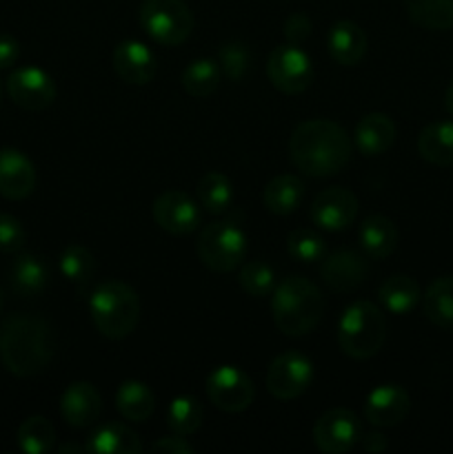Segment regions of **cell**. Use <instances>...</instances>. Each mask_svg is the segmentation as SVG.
Returning <instances> with one entry per match:
<instances>
[{
	"label": "cell",
	"mask_w": 453,
	"mask_h": 454,
	"mask_svg": "<svg viewBox=\"0 0 453 454\" xmlns=\"http://www.w3.org/2000/svg\"><path fill=\"white\" fill-rule=\"evenodd\" d=\"M154 220L171 235H187L198 229L200 208L185 191H164L154 202Z\"/></svg>",
	"instance_id": "5bb4252c"
},
{
	"label": "cell",
	"mask_w": 453,
	"mask_h": 454,
	"mask_svg": "<svg viewBox=\"0 0 453 454\" xmlns=\"http://www.w3.org/2000/svg\"><path fill=\"white\" fill-rule=\"evenodd\" d=\"M114 69L127 84H147L155 75L158 62L145 43L124 40L114 49Z\"/></svg>",
	"instance_id": "d6986e66"
},
{
	"label": "cell",
	"mask_w": 453,
	"mask_h": 454,
	"mask_svg": "<svg viewBox=\"0 0 453 454\" xmlns=\"http://www.w3.org/2000/svg\"><path fill=\"white\" fill-rule=\"evenodd\" d=\"M302 195H305V184H302L300 177L284 173V176L274 177L265 186L262 204L266 207V211L275 213V215H289V213H293L300 207Z\"/></svg>",
	"instance_id": "484cf974"
},
{
	"label": "cell",
	"mask_w": 453,
	"mask_h": 454,
	"mask_svg": "<svg viewBox=\"0 0 453 454\" xmlns=\"http://www.w3.org/2000/svg\"><path fill=\"white\" fill-rule=\"evenodd\" d=\"M115 408L129 421H147L155 411V397L147 384L127 380L115 390Z\"/></svg>",
	"instance_id": "4316f807"
},
{
	"label": "cell",
	"mask_w": 453,
	"mask_h": 454,
	"mask_svg": "<svg viewBox=\"0 0 453 454\" xmlns=\"http://www.w3.org/2000/svg\"><path fill=\"white\" fill-rule=\"evenodd\" d=\"M360 442H362L364 452H382L386 450V439L382 437L380 433H367V434H360Z\"/></svg>",
	"instance_id": "7bdbcfd3"
},
{
	"label": "cell",
	"mask_w": 453,
	"mask_h": 454,
	"mask_svg": "<svg viewBox=\"0 0 453 454\" xmlns=\"http://www.w3.org/2000/svg\"><path fill=\"white\" fill-rule=\"evenodd\" d=\"M327 47L338 65L355 67L367 53V35L355 22L340 20L329 29Z\"/></svg>",
	"instance_id": "ffe728a7"
},
{
	"label": "cell",
	"mask_w": 453,
	"mask_h": 454,
	"mask_svg": "<svg viewBox=\"0 0 453 454\" xmlns=\"http://www.w3.org/2000/svg\"><path fill=\"white\" fill-rule=\"evenodd\" d=\"M203 424V406L195 397L189 395H180L169 403L167 411V426L173 434L180 437H189Z\"/></svg>",
	"instance_id": "836d02e7"
},
{
	"label": "cell",
	"mask_w": 453,
	"mask_h": 454,
	"mask_svg": "<svg viewBox=\"0 0 453 454\" xmlns=\"http://www.w3.org/2000/svg\"><path fill=\"white\" fill-rule=\"evenodd\" d=\"M378 295H380L382 306H385V309L393 315L411 313V310L416 309L422 300L420 286H417L416 279L409 278V275H400V273L386 278L385 282H382Z\"/></svg>",
	"instance_id": "83f0119b"
},
{
	"label": "cell",
	"mask_w": 453,
	"mask_h": 454,
	"mask_svg": "<svg viewBox=\"0 0 453 454\" xmlns=\"http://www.w3.org/2000/svg\"><path fill=\"white\" fill-rule=\"evenodd\" d=\"M284 35L291 44H302L311 35V20L306 13H291L284 22Z\"/></svg>",
	"instance_id": "ab89813d"
},
{
	"label": "cell",
	"mask_w": 453,
	"mask_h": 454,
	"mask_svg": "<svg viewBox=\"0 0 453 454\" xmlns=\"http://www.w3.org/2000/svg\"><path fill=\"white\" fill-rule=\"evenodd\" d=\"M7 93L20 109L43 111L56 100V84L40 67H20L7 78Z\"/></svg>",
	"instance_id": "7c38bea8"
},
{
	"label": "cell",
	"mask_w": 453,
	"mask_h": 454,
	"mask_svg": "<svg viewBox=\"0 0 453 454\" xmlns=\"http://www.w3.org/2000/svg\"><path fill=\"white\" fill-rule=\"evenodd\" d=\"M411 411L409 393L398 384H382L369 393L364 403V417L376 428H391L407 419Z\"/></svg>",
	"instance_id": "9a60e30c"
},
{
	"label": "cell",
	"mask_w": 453,
	"mask_h": 454,
	"mask_svg": "<svg viewBox=\"0 0 453 454\" xmlns=\"http://www.w3.org/2000/svg\"><path fill=\"white\" fill-rule=\"evenodd\" d=\"M417 153L435 167H453V122H433L422 129Z\"/></svg>",
	"instance_id": "d4e9b609"
},
{
	"label": "cell",
	"mask_w": 453,
	"mask_h": 454,
	"mask_svg": "<svg viewBox=\"0 0 453 454\" xmlns=\"http://www.w3.org/2000/svg\"><path fill=\"white\" fill-rule=\"evenodd\" d=\"M444 105H447V111L453 115V80L447 89V98H444Z\"/></svg>",
	"instance_id": "ee69618b"
},
{
	"label": "cell",
	"mask_w": 453,
	"mask_h": 454,
	"mask_svg": "<svg viewBox=\"0 0 453 454\" xmlns=\"http://www.w3.org/2000/svg\"><path fill=\"white\" fill-rule=\"evenodd\" d=\"M60 415L74 428H89L102 415L100 393L89 381H74L60 397Z\"/></svg>",
	"instance_id": "e0dca14e"
},
{
	"label": "cell",
	"mask_w": 453,
	"mask_h": 454,
	"mask_svg": "<svg viewBox=\"0 0 453 454\" xmlns=\"http://www.w3.org/2000/svg\"><path fill=\"white\" fill-rule=\"evenodd\" d=\"M314 381V364L302 353L289 350L278 355L266 371V390L280 402L298 399Z\"/></svg>",
	"instance_id": "9c48e42d"
},
{
	"label": "cell",
	"mask_w": 453,
	"mask_h": 454,
	"mask_svg": "<svg viewBox=\"0 0 453 454\" xmlns=\"http://www.w3.org/2000/svg\"><path fill=\"white\" fill-rule=\"evenodd\" d=\"M3 304H4V293L3 288H0V310H3Z\"/></svg>",
	"instance_id": "bcb514c9"
},
{
	"label": "cell",
	"mask_w": 453,
	"mask_h": 454,
	"mask_svg": "<svg viewBox=\"0 0 453 454\" xmlns=\"http://www.w3.org/2000/svg\"><path fill=\"white\" fill-rule=\"evenodd\" d=\"M275 328L287 337H305L324 315V297L311 279L289 275L274 288L271 300Z\"/></svg>",
	"instance_id": "3957f363"
},
{
	"label": "cell",
	"mask_w": 453,
	"mask_h": 454,
	"mask_svg": "<svg viewBox=\"0 0 453 454\" xmlns=\"http://www.w3.org/2000/svg\"><path fill=\"white\" fill-rule=\"evenodd\" d=\"M56 355V335L47 319L13 313L0 326V359L16 377L40 375Z\"/></svg>",
	"instance_id": "6da1fadb"
},
{
	"label": "cell",
	"mask_w": 453,
	"mask_h": 454,
	"mask_svg": "<svg viewBox=\"0 0 453 454\" xmlns=\"http://www.w3.org/2000/svg\"><path fill=\"white\" fill-rule=\"evenodd\" d=\"M87 452L96 454H140L142 443L138 434L124 424L111 421V424L100 426L96 433L89 437Z\"/></svg>",
	"instance_id": "cb8c5ba5"
},
{
	"label": "cell",
	"mask_w": 453,
	"mask_h": 454,
	"mask_svg": "<svg viewBox=\"0 0 453 454\" xmlns=\"http://www.w3.org/2000/svg\"><path fill=\"white\" fill-rule=\"evenodd\" d=\"M395 142V124L385 114H367L355 127V146L364 155H382Z\"/></svg>",
	"instance_id": "44dd1931"
},
{
	"label": "cell",
	"mask_w": 453,
	"mask_h": 454,
	"mask_svg": "<svg viewBox=\"0 0 453 454\" xmlns=\"http://www.w3.org/2000/svg\"><path fill=\"white\" fill-rule=\"evenodd\" d=\"M25 247V229L13 215L0 213V253H18Z\"/></svg>",
	"instance_id": "f35d334b"
},
{
	"label": "cell",
	"mask_w": 453,
	"mask_h": 454,
	"mask_svg": "<svg viewBox=\"0 0 453 454\" xmlns=\"http://www.w3.org/2000/svg\"><path fill=\"white\" fill-rule=\"evenodd\" d=\"M222 69L218 62H213L211 58H198V60L189 62L187 69L182 71V87L189 96L194 98H207L220 84Z\"/></svg>",
	"instance_id": "4dcf8cb0"
},
{
	"label": "cell",
	"mask_w": 453,
	"mask_h": 454,
	"mask_svg": "<svg viewBox=\"0 0 453 454\" xmlns=\"http://www.w3.org/2000/svg\"><path fill=\"white\" fill-rule=\"evenodd\" d=\"M266 75L278 91L287 96L306 91L314 82V67L300 44H282L271 51L266 60Z\"/></svg>",
	"instance_id": "ba28073f"
},
{
	"label": "cell",
	"mask_w": 453,
	"mask_h": 454,
	"mask_svg": "<svg viewBox=\"0 0 453 454\" xmlns=\"http://www.w3.org/2000/svg\"><path fill=\"white\" fill-rule=\"evenodd\" d=\"M287 251L293 260L311 264L324 257V239L315 231L296 229L287 235Z\"/></svg>",
	"instance_id": "8d00e7d4"
},
{
	"label": "cell",
	"mask_w": 453,
	"mask_h": 454,
	"mask_svg": "<svg viewBox=\"0 0 453 454\" xmlns=\"http://www.w3.org/2000/svg\"><path fill=\"white\" fill-rule=\"evenodd\" d=\"M360 247L371 260H385L398 247V229L385 215H371L360 226Z\"/></svg>",
	"instance_id": "603a6c76"
},
{
	"label": "cell",
	"mask_w": 453,
	"mask_h": 454,
	"mask_svg": "<svg viewBox=\"0 0 453 454\" xmlns=\"http://www.w3.org/2000/svg\"><path fill=\"white\" fill-rule=\"evenodd\" d=\"M367 260L360 253L349 251V248H342V251L327 255L322 266H320V278L336 293L354 291V288H358L367 279Z\"/></svg>",
	"instance_id": "2e32d148"
},
{
	"label": "cell",
	"mask_w": 453,
	"mask_h": 454,
	"mask_svg": "<svg viewBox=\"0 0 453 454\" xmlns=\"http://www.w3.org/2000/svg\"><path fill=\"white\" fill-rule=\"evenodd\" d=\"M198 257L213 273H231L247 255V235L235 222L218 220L198 235Z\"/></svg>",
	"instance_id": "8992f818"
},
{
	"label": "cell",
	"mask_w": 453,
	"mask_h": 454,
	"mask_svg": "<svg viewBox=\"0 0 453 454\" xmlns=\"http://www.w3.org/2000/svg\"><path fill=\"white\" fill-rule=\"evenodd\" d=\"M20 56V44L16 38L7 34H0V69H7Z\"/></svg>",
	"instance_id": "b9f144b4"
},
{
	"label": "cell",
	"mask_w": 453,
	"mask_h": 454,
	"mask_svg": "<svg viewBox=\"0 0 453 454\" xmlns=\"http://www.w3.org/2000/svg\"><path fill=\"white\" fill-rule=\"evenodd\" d=\"M422 310L433 326L453 331V275L438 278L426 288Z\"/></svg>",
	"instance_id": "f1b7e54d"
},
{
	"label": "cell",
	"mask_w": 453,
	"mask_h": 454,
	"mask_svg": "<svg viewBox=\"0 0 453 454\" xmlns=\"http://www.w3.org/2000/svg\"><path fill=\"white\" fill-rule=\"evenodd\" d=\"M404 4L409 18L422 29H453V0H404Z\"/></svg>",
	"instance_id": "f546056e"
},
{
	"label": "cell",
	"mask_w": 453,
	"mask_h": 454,
	"mask_svg": "<svg viewBox=\"0 0 453 454\" xmlns=\"http://www.w3.org/2000/svg\"><path fill=\"white\" fill-rule=\"evenodd\" d=\"M358 417L346 408H331L314 426V443L324 454H342L349 452L360 442Z\"/></svg>",
	"instance_id": "8fae6325"
},
{
	"label": "cell",
	"mask_w": 453,
	"mask_h": 454,
	"mask_svg": "<svg viewBox=\"0 0 453 454\" xmlns=\"http://www.w3.org/2000/svg\"><path fill=\"white\" fill-rule=\"evenodd\" d=\"M289 155L298 171L306 176H336L351 160V137L333 120H306L291 133Z\"/></svg>",
	"instance_id": "7a4b0ae2"
},
{
	"label": "cell",
	"mask_w": 453,
	"mask_h": 454,
	"mask_svg": "<svg viewBox=\"0 0 453 454\" xmlns=\"http://www.w3.org/2000/svg\"><path fill=\"white\" fill-rule=\"evenodd\" d=\"M56 443V430L43 415L27 417L18 428V446L27 454H44Z\"/></svg>",
	"instance_id": "1f68e13d"
},
{
	"label": "cell",
	"mask_w": 453,
	"mask_h": 454,
	"mask_svg": "<svg viewBox=\"0 0 453 454\" xmlns=\"http://www.w3.org/2000/svg\"><path fill=\"white\" fill-rule=\"evenodd\" d=\"M242 291L251 297H266L275 288V273L266 262L253 260L242 266L238 275Z\"/></svg>",
	"instance_id": "d590c367"
},
{
	"label": "cell",
	"mask_w": 453,
	"mask_h": 454,
	"mask_svg": "<svg viewBox=\"0 0 453 454\" xmlns=\"http://www.w3.org/2000/svg\"><path fill=\"white\" fill-rule=\"evenodd\" d=\"M36 189V168L18 149H0V195L7 200H25Z\"/></svg>",
	"instance_id": "ac0fdd59"
},
{
	"label": "cell",
	"mask_w": 453,
	"mask_h": 454,
	"mask_svg": "<svg viewBox=\"0 0 453 454\" xmlns=\"http://www.w3.org/2000/svg\"><path fill=\"white\" fill-rule=\"evenodd\" d=\"M138 20L145 34L163 47H178L194 31V16L182 0H145Z\"/></svg>",
	"instance_id": "52a82bcc"
},
{
	"label": "cell",
	"mask_w": 453,
	"mask_h": 454,
	"mask_svg": "<svg viewBox=\"0 0 453 454\" xmlns=\"http://www.w3.org/2000/svg\"><path fill=\"white\" fill-rule=\"evenodd\" d=\"M218 65H220L222 74L229 80L238 82L247 75L249 67H251V53L249 47L240 40H229V43L220 44V51H218Z\"/></svg>",
	"instance_id": "74e56055"
},
{
	"label": "cell",
	"mask_w": 453,
	"mask_h": 454,
	"mask_svg": "<svg viewBox=\"0 0 453 454\" xmlns=\"http://www.w3.org/2000/svg\"><path fill=\"white\" fill-rule=\"evenodd\" d=\"M207 397L218 411L242 412L256 397L251 377L235 366H218L207 377Z\"/></svg>",
	"instance_id": "30bf717a"
},
{
	"label": "cell",
	"mask_w": 453,
	"mask_h": 454,
	"mask_svg": "<svg viewBox=\"0 0 453 454\" xmlns=\"http://www.w3.org/2000/svg\"><path fill=\"white\" fill-rule=\"evenodd\" d=\"M198 200L209 213L220 215L229 208L231 198H234V189H231V180L218 171H209L200 177L198 182Z\"/></svg>",
	"instance_id": "d6a6232c"
},
{
	"label": "cell",
	"mask_w": 453,
	"mask_h": 454,
	"mask_svg": "<svg viewBox=\"0 0 453 454\" xmlns=\"http://www.w3.org/2000/svg\"><path fill=\"white\" fill-rule=\"evenodd\" d=\"M9 286L20 297H36L44 291L49 282V270L40 257L18 255L9 266Z\"/></svg>",
	"instance_id": "7402d4cb"
},
{
	"label": "cell",
	"mask_w": 453,
	"mask_h": 454,
	"mask_svg": "<svg viewBox=\"0 0 453 454\" xmlns=\"http://www.w3.org/2000/svg\"><path fill=\"white\" fill-rule=\"evenodd\" d=\"M151 452H160V454H194V446L187 442L185 437L180 434H171V437H163L160 442H155L151 446Z\"/></svg>",
	"instance_id": "60d3db41"
},
{
	"label": "cell",
	"mask_w": 453,
	"mask_h": 454,
	"mask_svg": "<svg viewBox=\"0 0 453 454\" xmlns=\"http://www.w3.org/2000/svg\"><path fill=\"white\" fill-rule=\"evenodd\" d=\"M386 340V319L373 301H355L346 306L338 324V344L351 359H369L378 355Z\"/></svg>",
	"instance_id": "5b68a950"
},
{
	"label": "cell",
	"mask_w": 453,
	"mask_h": 454,
	"mask_svg": "<svg viewBox=\"0 0 453 454\" xmlns=\"http://www.w3.org/2000/svg\"><path fill=\"white\" fill-rule=\"evenodd\" d=\"M93 326L107 340H124L140 322V300L129 284L109 279L100 284L89 301Z\"/></svg>",
	"instance_id": "277c9868"
},
{
	"label": "cell",
	"mask_w": 453,
	"mask_h": 454,
	"mask_svg": "<svg viewBox=\"0 0 453 454\" xmlns=\"http://www.w3.org/2000/svg\"><path fill=\"white\" fill-rule=\"evenodd\" d=\"M358 215V198L349 189L331 186L315 195L311 204V220L324 231H345Z\"/></svg>",
	"instance_id": "4fadbf2b"
},
{
	"label": "cell",
	"mask_w": 453,
	"mask_h": 454,
	"mask_svg": "<svg viewBox=\"0 0 453 454\" xmlns=\"http://www.w3.org/2000/svg\"><path fill=\"white\" fill-rule=\"evenodd\" d=\"M84 450H87V448H78V446H60V448H58V452H62V454H65V452H84Z\"/></svg>",
	"instance_id": "f6af8a7d"
},
{
	"label": "cell",
	"mask_w": 453,
	"mask_h": 454,
	"mask_svg": "<svg viewBox=\"0 0 453 454\" xmlns=\"http://www.w3.org/2000/svg\"><path fill=\"white\" fill-rule=\"evenodd\" d=\"M60 270L69 282L83 288L91 282L93 273H96V257H93L89 248L80 247V244H71V247L62 251Z\"/></svg>",
	"instance_id": "e575fe53"
}]
</instances>
